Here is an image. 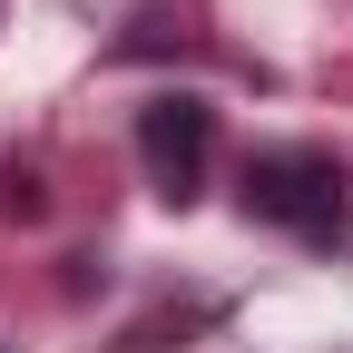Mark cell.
<instances>
[{
    "label": "cell",
    "mask_w": 353,
    "mask_h": 353,
    "mask_svg": "<svg viewBox=\"0 0 353 353\" xmlns=\"http://www.w3.org/2000/svg\"><path fill=\"white\" fill-rule=\"evenodd\" d=\"M245 216L255 226H285L304 245H334L343 236V157L334 148H265L245 157Z\"/></svg>",
    "instance_id": "1"
},
{
    "label": "cell",
    "mask_w": 353,
    "mask_h": 353,
    "mask_svg": "<svg viewBox=\"0 0 353 353\" xmlns=\"http://www.w3.org/2000/svg\"><path fill=\"white\" fill-rule=\"evenodd\" d=\"M0 216H39V176L30 167H0Z\"/></svg>",
    "instance_id": "3"
},
{
    "label": "cell",
    "mask_w": 353,
    "mask_h": 353,
    "mask_svg": "<svg viewBox=\"0 0 353 353\" xmlns=\"http://www.w3.org/2000/svg\"><path fill=\"white\" fill-rule=\"evenodd\" d=\"M138 157H148V187L167 206H196L206 167H216V108L206 99H148L138 108Z\"/></svg>",
    "instance_id": "2"
}]
</instances>
